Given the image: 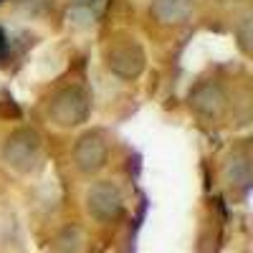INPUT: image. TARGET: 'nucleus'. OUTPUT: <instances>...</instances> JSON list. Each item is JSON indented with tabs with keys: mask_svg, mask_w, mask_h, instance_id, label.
I'll list each match as a JSON object with an SVG mask.
<instances>
[{
	"mask_svg": "<svg viewBox=\"0 0 253 253\" xmlns=\"http://www.w3.org/2000/svg\"><path fill=\"white\" fill-rule=\"evenodd\" d=\"M142 61H144V58H142V53H139V48H137L134 43H124V46H119V48H114V51L109 53V66H112L114 71L124 74V76L139 74Z\"/></svg>",
	"mask_w": 253,
	"mask_h": 253,
	"instance_id": "nucleus-5",
	"label": "nucleus"
},
{
	"mask_svg": "<svg viewBox=\"0 0 253 253\" xmlns=\"http://www.w3.org/2000/svg\"><path fill=\"white\" fill-rule=\"evenodd\" d=\"M89 210L101 220L114 218L122 210V198L112 185H96L89 193Z\"/></svg>",
	"mask_w": 253,
	"mask_h": 253,
	"instance_id": "nucleus-2",
	"label": "nucleus"
},
{
	"mask_svg": "<svg viewBox=\"0 0 253 253\" xmlns=\"http://www.w3.org/2000/svg\"><path fill=\"white\" fill-rule=\"evenodd\" d=\"M86 114H89V101H86V94L79 91V89L61 91L51 104V117L61 126L81 124L84 119H86Z\"/></svg>",
	"mask_w": 253,
	"mask_h": 253,
	"instance_id": "nucleus-1",
	"label": "nucleus"
},
{
	"mask_svg": "<svg viewBox=\"0 0 253 253\" xmlns=\"http://www.w3.org/2000/svg\"><path fill=\"white\" fill-rule=\"evenodd\" d=\"M104 160H107V144L101 142V137L86 134L76 144V165L81 170H86V172L99 170L104 165Z\"/></svg>",
	"mask_w": 253,
	"mask_h": 253,
	"instance_id": "nucleus-3",
	"label": "nucleus"
},
{
	"mask_svg": "<svg viewBox=\"0 0 253 253\" xmlns=\"http://www.w3.org/2000/svg\"><path fill=\"white\" fill-rule=\"evenodd\" d=\"M3 53H5V38H3V33H0V58H3Z\"/></svg>",
	"mask_w": 253,
	"mask_h": 253,
	"instance_id": "nucleus-6",
	"label": "nucleus"
},
{
	"mask_svg": "<svg viewBox=\"0 0 253 253\" xmlns=\"http://www.w3.org/2000/svg\"><path fill=\"white\" fill-rule=\"evenodd\" d=\"M36 152H38V139H36L33 134H28V132L15 134V137L8 142V147H5L8 160H10L15 167H23V170L36 160Z\"/></svg>",
	"mask_w": 253,
	"mask_h": 253,
	"instance_id": "nucleus-4",
	"label": "nucleus"
}]
</instances>
